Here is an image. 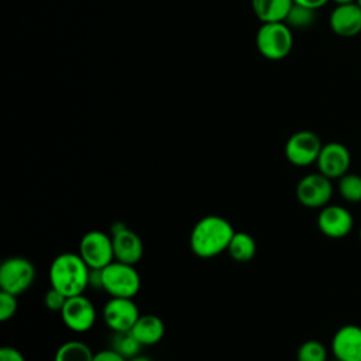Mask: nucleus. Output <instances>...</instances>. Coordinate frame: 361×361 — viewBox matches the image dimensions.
Listing matches in <instances>:
<instances>
[{
  "mask_svg": "<svg viewBox=\"0 0 361 361\" xmlns=\"http://www.w3.org/2000/svg\"><path fill=\"white\" fill-rule=\"evenodd\" d=\"M235 230L221 216L209 214L196 221L190 231L189 245L192 252L203 259L214 258L227 251Z\"/></svg>",
  "mask_w": 361,
  "mask_h": 361,
  "instance_id": "nucleus-1",
  "label": "nucleus"
},
{
  "mask_svg": "<svg viewBox=\"0 0 361 361\" xmlns=\"http://www.w3.org/2000/svg\"><path fill=\"white\" fill-rule=\"evenodd\" d=\"M49 285L66 298L82 295L89 286L90 268L79 252H61L49 265Z\"/></svg>",
  "mask_w": 361,
  "mask_h": 361,
  "instance_id": "nucleus-2",
  "label": "nucleus"
},
{
  "mask_svg": "<svg viewBox=\"0 0 361 361\" xmlns=\"http://www.w3.org/2000/svg\"><path fill=\"white\" fill-rule=\"evenodd\" d=\"M141 288L135 265L113 261L102 269V289L110 298H134Z\"/></svg>",
  "mask_w": 361,
  "mask_h": 361,
  "instance_id": "nucleus-3",
  "label": "nucleus"
},
{
  "mask_svg": "<svg viewBox=\"0 0 361 361\" xmlns=\"http://www.w3.org/2000/svg\"><path fill=\"white\" fill-rule=\"evenodd\" d=\"M292 45L293 35L285 21L262 23L257 32V48L267 59H283L290 52Z\"/></svg>",
  "mask_w": 361,
  "mask_h": 361,
  "instance_id": "nucleus-4",
  "label": "nucleus"
},
{
  "mask_svg": "<svg viewBox=\"0 0 361 361\" xmlns=\"http://www.w3.org/2000/svg\"><path fill=\"white\" fill-rule=\"evenodd\" d=\"M37 276L34 264L24 257H8L0 265V288L16 296L31 288Z\"/></svg>",
  "mask_w": 361,
  "mask_h": 361,
  "instance_id": "nucleus-5",
  "label": "nucleus"
},
{
  "mask_svg": "<svg viewBox=\"0 0 361 361\" xmlns=\"http://www.w3.org/2000/svg\"><path fill=\"white\" fill-rule=\"evenodd\" d=\"M79 255L90 269H103L114 261L111 235L100 230L85 233L79 243Z\"/></svg>",
  "mask_w": 361,
  "mask_h": 361,
  "instance_id": "nucleus-6",
  "label": "nucleus"
},
{
  "mask_svg": "<svg viewBox=\"0 0 361 361\" xmlns=\"http://www.w3.org/2000/svg\"><path fill=\"white\" fill-rule=\"evenodd\" d=\"M333 196L331 179L320 172L305 175L296 185V197L300 204L309 209H322L329 204Z\"/></svg>",
  "mask_w": 361,
  "mask_h": 361,
  "instance_id": "nucleus-7",
  "label": "nucleus"
},
{
  "mask_svg": "<svg viewBox=\"0 0 361 361\" xmlns=\"http://www.w3.org/2000/svg\"><path fill=\"white\" fill-rule=\"evenodd\" d=\"M322 147V140L316 133L302 130L288 138L285 144V157L295 166H309L316 164Z\"/></svg>",
  "mask_w": 361,
  "mask_h": 361,
  "instance_id": "nucleus-8",
  "label": "nucleus"
},
{
  "mask_svg": "<svg viewBox=\"0 0 361 361\" xmlns=\"http://www.w3.org/2000/svg\"><path fill=\"white\" fill-rule=\"evenodd\" d=\"M110 235L113 241L114 259L135 265L144 255V244L141 237L123 221H116L110 227Z\"/></svg>",
  "mask_w": 361,
  "mask_h": 361,
  "instance_id": "nucleus-9",
  "label": "nucleus"
},
{
  "mask_svg": "<svg viewBox=\"0 0 361 361\" xmlns=\"http://www.w3.org/2000/svg\"><path fill=\"white\" fill-rule=\"evenodd\" d=\"M59 314L63 324L75 333H85L90 330L97 317L93 302L83 293L68 298Z\"/></svg>",
  "mask_w": 361,
  "mask_h": 361,
  "instance_id": "nucleus-10",
  "label": "nucleus"
},
{
  "mask_svg": "<svg viewBox=\"0 0 361 361\" xmlns=\"http://www.w3.org/2000/svg\"><path fill=\"white\" fill-rule=\"evenodd\" d=\"M140 316L133 298H110L103 307V320L114 333L130 331Z\"/></svg>",
  "mask_w": 361,
  "mask_h": 361,
  "instance_id": "nucleus-11",
  "label": "nucleus"
},
{
  "mask_svg": "<svg viewBox=\"0 0 361 361\" xmlns=\"http://www.w3.org/2000/svg\"><path fill=\"white\" fill-rule=\"evenodd\" d=\"M350 164L351 155L348 148L337 141L323 144L316 161L319 172L326 175L331 180L340 179L343 175H345L348 172Z\"/></svg>",
  "mask_w": 361,
  "mask_h": 361,
  "instance_id": "nucleus-12",
  "label": "nucleus"
},
{
  "mask_svg": "<svg viewBox=\"0 0 361 361\" xmlns=\"http://www.w3.org/2000/svg\"><path fill=\"white\" fill-rule=\"evenodd\" d=\"M351 213L340 204H326L317 214V227L322 234L330 238H343L353 230Z\"/></svg>",
  "mask_w": 361,
  "mask_h": 361,
  "instance_id": "nucleus-13",
  "label": "nucleus"
},
{
  "mask_svg": "<svg viewBox=\"0 0 361 361\" xmlns=\"http://www.w3.org/2000/svg\"><path fill=\"white\" fill-rule=\"evenodd\" d=\"M331 351L338 361H361V327L341 326L331 338Z\"/></svg>",
  "mask_w": 361,
  "mask_h": 361,
  "instance_id": "nucleus-14",
  "label": "nucleus"
},
{
  "mask_svg": "<svg viewBox=\"0 0 361 361\" xmlns=\"http://www.w3.org/2000/svg\"><path fill=\"white\" fill-rule=\"evenodd\" d=\"M330 27L340 37H354L361 32V8L355 3L338 4L330 16Z\"/></svg>",
  "mask_w": 361,
  "mask_h": 361,
  "instance_id": "nucleus-15",
  "label": "nucleus"
},
{
  "mask_svg": "<svg viewBox=\"0 0 361 361\" xmlns=\"http://www.w3.org/2000/svg\"><path fill=\"white\" fill-rule=\"evenodd\" d=\"M130 331L142 347H149L158 344L162 340L165 334V324L161 317L148 313L141 314Z\"/></svg>",
  "mask_w": 361,
  "mask_h": 361,
  "instance_id": "nucleus-16",
  "label": "nucleus"
},
{
  "mask_svg": "<svg viewBox=\"0 0 361 361\" xmlns=\"http://www.w3.org/2000/svg\"><path fill=\"white\" fill-rule=\"evenodd\" d=\"M255 16L262 23H278L285 21L293 0H251Z\"/></svg>",
  "mask_w": 361,
  "mask_h": 361,
  "instance_id": "nucleus-17",
  "label": "nucleus"
},
{
  "mask_svg": "<svg viewBox=\"0 0 361 361\" xmlns=\"http://www.w3.org/2000/svg\"><path fill=\"white\" fill-rule=\"evenodd\" d=\"M227 252L237 262H248L257 252L255 240L245 231H235L228 244Z\"/></svg>",
  "mask_w": 361,
  "mask_h": 361,
  "instance_id": "nucleus-18",
  "label": "nucleus"
},
{
  "mask_svg": "<svg viewBox=\"0 0 361 361\" xmlns=\"http://www.w3.org/2000/svg\"><path fill=\"white\" fill-rule=\"evenodd\" d=\"M94 353L92 348L79 340L62 343L54 355V361H93Z\"/></svg>",
  "mask_w": 361,
  "mask_h": 361,
  "instance_id": "nucleus-19",
  "label": "nucleus"
},
{
  "mask_svg": "<svg viewBox=\"0 0 361 361\" xmlns=\"http://www.w3.org/2000/svg\"><path fill=\"white\" fill-rule=\"evenodd\" d=\"M110 348H113L116 353L123 355L126 360H130L141 353L142 345L133 336L131 331H121V333H114Z\"/></svg>",
  "mask_w": 361,
  "mask_h": 361,
  "instance_id": "nucleus-20",
  "label": "nucleus"
},
{
  "mask_svg": "<svg viewBox=\"0 0 361 361\" xmlns=\"http://www.w3.org/2000/svg\"><path fill=\"white\" fill-rule=\"evenodd\" d=\"M337 188L344 200L350 203L361 202V175L347 172L338 179Z\"/></svg>",
  "mask_w": 361,
  "mask_h": 361,
  "instance_id": "nucleus-21",
  "label": "nucleus"
},
{
  "mask_svg": "<svg viewBox=\"0 0 361 361\" xmlns=\"http://www.w3.org/2000/svg\"><path fill=\"white\" fill-rule=\"evenodd\" d=\"M298 361H329L327 360V350L323 343L317 340H306L300 344L298 354Z\"/></svg>",
  "mask_w": 361,
  "mask_h": 361,
  "instance_id": "nucleus-22",
  "label": "nucleus"
},
{
  "mask_svg": "<svg viewBox=\"0 0 361 361\" xmlns=\"http://www.w3.org/2000/svg\"><path fill=\"white\" fill-rule=\"evenodd\" d=\"M314 11L316 10H312V8H307V7L293 3L285 21L289 23L288 24L289 27L293 25L296 28H305V27H309L314 21Z\"/></svg>",
  "mask_w": 361,
  "mask_h": 361,
  "instance_id": "nucleus-23",
  "label": "nucleus"
},
{
  "mask_svg": "<svg viewBox=\"0 0 361 361\" xmlns=\"http://www.w3.org/2000/svg\"><path fill=\"white\" fill-rule=\"evenodd\" d=\"M18 309L17 296L6 290H0V320L7 322L11 319Z\"/></svg>",
  "mask_w": 361,
  "mask_h": 361,
  "instance_id": "nucleus-24",
  "label": "nucleus"
},
{
  "mask_svg": "<svg viewBox=\"0 0 361 361\" xmlns=\"http://www.w3.org/2000/svg\"><path fill=\"white\" fill-rule=\"evenodd\" d=\"M66 296L62 293V292H59V290H56V289H54V288H49L47 292H45V295H44V305H45V307L49 310V312H58V313H61V310H62V307L65 306V303H66Z\"/></svg>",
  "mask_w": 361,
  "mask_h": 361,
  "instance_id": "nucleus-25",
  "label": "nucleus"
},
{
  "mask_svg": "<svg viewBox=\"0 0 361 361\" xmlns=\"http://www.w3.org/2000/svg\"><path fill=\"white\" fill-rule=\"evenodd\" d=\"M0 361H25V357L16 347L4 345L0 348Z\"/></svg>",
  "mask_w": 361,
  "mask_h": 361,
  "instance_id": "nucleus-26",
  "label": "nucleus"
},
{
  "mask_svg": "<svg viewBox=\"0 0 361 361\" xmlns=\"http://www.w3.org/2000/svg\"><path fill=\"white\" fill-rule=\"evenodd\" d=\"M93 361H127V360L118 353H116L113 348H106L94 353Z\"/></svg>",
  "mask_w": 361,
  "mask_h": 361,
  "instance_id": "nucleus-27",
  "label": "nucleus"
},
{
  "mask_svg": "<svg viewBox=\"0 0 361 361\" xmlns=\"http://www.w3.org/2000/svg\"><path fill=\"white\" fill-rule=\"evenodd\" d=\"M327 1H329V0H293L295 4L303 6V7H307V8H312V10L320 8V7L324 6Z\"/></svg>",
  "mask_w": 361,
  "mask_h": 361,
  "instance_id": "nucleus-28",
  "label": "nucleus"
},
{
  "mask_svg": "<svg viewBox=\"0 0 361 361\" xmlns=\"http://www.w3.org/2000/svg\"><path fill=\"white\" fill-rule=\"evenodd\" d=\"M127 361H152L149 357H147V355H141V354H138V355H135V357H133V358H130V360H127Z\"/></svg>",
  "mask_w": 361,
  "mask_h": 361,
  "instance_id": "nucleus-29",
  "label": "nucleus"
},
{
  "mask_svg": "<svg viewBox=\"0 0 361 361\" xmlns=\"http://www.w3.org/2000/svg\"><path fill=\"white\" fill-rule=\"evenodd\" d=\"M337 6L338 4H350V3H355V0H333Z\"/></svg>",
  "mask_w": 361,
  "mask_h": 361,
  "instance_id": "nucleus-30",
  "label": "nucleus"
},
{
  "mask_svg": "<svg viewBox=\"0 0 361 361\" xmlns=\"http://www.w3.org/2000/svg\"><path fill=\"white\" fill-rule=\"evenodd\" d=\"M355 4H357L360 8H361V0H355Z\"/></svg>",
  "mask_w": 361,
  "mask_h": 361,
  "instance_id": "nucleus-31",
  "label": "nucleus"
},
{
  "mask_svg": "<svg viewBox=\"0 0 361 361\" xmlns=\"http://www.w3.org/2000/svg\"><path fill=\"white\" fill-rule=\"evenodd\" d=\"M360 238H361V228H360Z\"/></svg>",
  "mask_w": 361,
  "mask_h": 361,
  "instance_id": "nucleus-32",
  "label": "nucleus"
},
{
  "mask_svg": "<svg viewBox=\"0 0 361 361\" xmlns=\"http://www.w3.org/2000/svg\"><path fill=\"white\" fill-rule=\"evenodd\" d=\"M333 361H338V360H336V358H334V360H333Z\"/></svg>",
  "mask_w": 361,
  "mask_h": 361,
  "instance_id": "nucleus-33",
  "label": "nucleus"
}]
</instances>
